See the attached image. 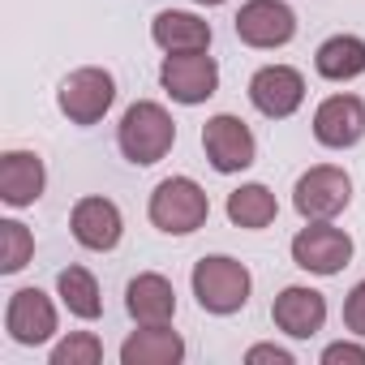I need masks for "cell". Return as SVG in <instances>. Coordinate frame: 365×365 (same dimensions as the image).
Masks as SVG:
<instances>
[{"mask_svg":"<svg viewBox=\"0 0 365 365\" xmlns=\"http://www.w3.org/2000/svg\"><path fill=\"white\" fill-rule=\"evenodd\" d=\"M322 365H365V348L361 344H331L322 348Z\"/></svg>","mask_w":365,"mask_h":365,"instance_id":"d4e9b609","label":"cell"},{"mask_svg":"<svg viewBox=\"0 0 365 365\" xmlns=\"http://www.w3.org/2000/svg\"><path fill=\"white\" fill-rule=\"evenodd\" d=\"M271 318H275V327H279L284 335H292V339H309V335H318L322 322H327V297H322L318 288L288 284V288L275 297Z\"/></svg>","mask_w":365,"mask_h":365,"instance_id":"5bb4252c","label":"cell"},{"mask_svg":"<svg viewBox=\"0 0 365 365\" xmlns=\"http://www.w3.org/2000/svg\"><path fill=\"white\" fill-rule=\"evenodd\" d=\"M125 309H129V318L138 327H163L176 314V288L155 271L133 275L129 288H125Z\"/></svg>","mask_w":365,"mask_h":365,"instance_id":"2e32d148","label":"cell"},{"mask_svg":"<svg viewBox=\"0 0 365 365\" xmlns=\"http://www.w3.org/2000/svg\"><path fill=\"white\" fill-rule=\"evenodd\" d=\"M150 39L163 52H207L211 48V22H202L198 14H185V9H163L150 22Z\"/></svg>","mask_w":365,"mask_h":365,"instance_id":"e0dca14e","label":"cell"},{"mask_svg":"<svg viewBox=\"0 0 365 365\" xmlns=\"http://www.w3.org/2000/svg\"><path fill=\"white\" fill-rule=\"evenodd\" d=\"M5 331L22 348L48 344L56 335V305H52V297L39 292V288H18L9 297V305H5Z\"/></svg>","mask_w":365,"mask_h":365,"instance_id":"30bf717a","label":"cell"},{"mask_svg":"<svg viewBox=\"0 0 365 365\" xmlns=\"http://www.w3.org/2000/svg\"><path fill=\"white\" fill-rule=\"evenodd\" d=\"M180 356H185V339L176 331H168V322L163 327H142L120 344L125 365H176Z\"/></svg>","mask_w":365,"mask_h":365,"instance_id":"ac0fdd59","label":"cell"},{"mask_svg":"<svg viewBox=\"0 0 365 365\" xmlns=\"http://www.w3.org/2000/svg\"><path fill=\"white\" fill-rule=\"evenodd\" d=\"M48 185V168L35 150H5L0 155V198L5 207H35Z\"/></svg>","mask_w":365,"mask_h":365,"instance_id":"9a60e30c","label":"cell"},{"mask_svg":"<svg viewBox=\"0 0 365 365\" xmlns=\"http://www.w3.org/2000/svg\"><path fill=\"white\" fill-rule=\"evenodd\" d=\"M112 103H116V78L99 65L73 69L56 86V108L69 116V125H99Z\"/></svg>","mask_w":365,"mask_h":365,"instance_id":"277c9868","label":"cell"},{"mask_svg":"<svg viewBox=\"0 0 365 365\" xmlns=\"http://www.w3.org/2000/svg\"><path fill=\"white\" fill-rule=\"evenodd\" d=\"M56 292H61L65 309H69L73 318H82V322H95V318L103 314L99 284H95V275H91L86 267H65V271L56 275Z\"/></svg>","mask_w":365,"mask_h":365,"instance_id":"44dd1931","label":"cell"},{"mask_svg":"<svg viewBox=\"0 0 365 365\" xmlns=\"http://www.w3.org/2000/svg\"><path fill=\"white\" fill-rule=\"evenodd\" d=\"M292 262L309 275H339L352 262V237L331 220H305V228L292 237Z\"/></svg>","mask_w":365,"mask_h":365,"instance_id":"5b68a950","label":"cell"},{"mask_svg":"<svg viewBox=\"0 0 365 365\" xmlns=\"http://www.w3.org/2000/svg\"><path fill=\"white\" fill-rule=\"evenodd\" d=\"M245 361H250V365H258V361H275V365H292V352H288V348H275V344H254V348L245 352Z\"/></svg>","mask_w":365,"mask_h":365,"instance_id":"484cf974","label":"cell"},{"mask_svg":"<svg viewBox=\"0 0 365 365\" xmlns=\"http://www.w3.org/2000/svg\"><path fill=\"white\" fill-rule=\"evenodd\" d=\"M275 215H279V202H275V194H271L267 185H258V180L228 194V220H232L237 228L258 232V228H271Z\"/></svg>","mask_w":365,"mask_h":365,"instance_id":"ffe728a7","label":"cell"},{"mask_svg":"<svg viewBox=\"0 0 365 365\" xmlns=\"http://www.w3.org/2000/svg\"><path fill=\"white\" fill-rule=\"evenodd\" d=\"M146 215L168 237H190V232H198L207 224L211 198H207V190L198 185L194 176H168V180H159V185H155Z\"/></svg>","mask_w":365,"mask_h":365,"instance_id":"3957f363","label":"cell"},{"mask_svg":"<svg viewBox=\"0 0 365 365\" xmlns=\"http://www.w3.org/2000/svg\"><path fill=\"white\" fill-rule=\"evenodd\" d=\"M202 150H207V159H211L215 172L232 176V172H245L254 163L258 142H254V133H250V125L241 116L220 112V116H211L202 125Z\"/></svg>","mask_w":365,"mask_h":365,"instance_id":"ba28073f","label":"cell"},{"mask_svg":"<svg viewBox=\"0 0 365 365\" xmlns=\"http://www.w3.org/2000/svg\"><path fill=\"white\" fill-rule=\"evenodd\" d=\"M190 284H194L198 305H202L207 314H220V318L245 309V305H250V292H254L250 267L237 262V258H228V254H207V258H198Z\"/></svg>","mask_w":365,"mask_h":365,"instance_id":"7a4b0ae2","label":"cell"},{"mask_svg":"<svg viewBox=\"0 0 365 365\" xmlns=\"http://www.w3.org/2000/svg\"><path fill=\"white\" fill-rule=\"evenodd\" d=\"M232 26H237V39L245 43V48H284V43H292V35H297V14L284 5V0H245L241 5V14L232 18Z\"/></svg>","mask_w":365,"mask_h":365,"instance_id":"9c48e42d","label":"cell"},{"mask_svg":"<svg viewBox=\"0 0 365 365\" xmlns=\"http://www.w3.org/2000/svg\"><path fill=\"white\" fill-rule=\"evenodd\" d=\"M194 5H207V9H215V5H224V0H194Z\"/></svg>","mask_w":365,"mask_h":365,"instance_id":"4316f807","label":"cell"},{"mask_svg":"<svg viewBox=\"0 0 365 365\" xmlns=\"http://www.w3.org/2000/svg\"><path fill=\"white\" fill-rule=\"evenodd\" d=\"M31 258H35V237H31V228L18 224V220H0V271H5V275H18Z\"/></svg>","mask_w":365,"mask_h":365,"instance_id":"7402d4cb","label":"cell"},{"mask_svg":"<svg viewBox=\"0 0 365 365\" xmlns=\"http://www.w3.org/2000/svg\"><path fill=\"white\" fill-rule=\"evenodd\" d=\"M172 142H176V120L168 116L163 103L138 99V103L125 108L120 129H116V146H120V155H125L129 163L150 168V163H159V159L172 150Z\"/></svg>","mask_w":365,"mask_h":365,"instance_id":"6da1fadb","label":"cell"},{"mask_svg":"<svg viewBox=\"0 0 365 365\" xmlns=\"http://www.w3.org/2000/svg\"><path fill=\"white\" fill-rule=\"evenodd\" d=\"M314 69L327 82H352L365 73V39L361 35H331L314 52Z\"/></svg>","mask_w":365,"mask_h":365,"instance_id":"d6986e66","label":"cell"},{"mask_svg":"<svg viewBox=\"0 0 365 365\" xmlns=\"http://www.w3.org/2000/svg\"><path fill=\"white\" fill-rule=\"evenodd\" d=\"M99 361H103V344L95 331H73L52 348V365H99Z\"/></svg>","mask_w":365,"mask_h":365,"instance_id":"603a6c76","label":"cell"},{"mask_svg":"<svg viewBox=\"0 0 365 365\" xmlns=\"http://www.w3.org/2000/svg\"><path fill=\"white\" fill-rule=\"evenodd\" d=\"M314 138L327 150H348L365 138V103L356 95H331L314 112Z\"/></svg>","mask_w":365,"mask_h":365,"instance_id":"4fadbf2b","label":"cell"},{"mask_svg":"<svg viewBox=\"0 0 365 365\" xmlns=\"http://www.w3.org/2000/svg\"><path fill=\"white\" fill-rule=\"evenodd\" d=\"M159 82L176 103H207L220 91V65L207 52H168L159 65Z\"/></svg>","mask_w":365,"mask_h":365,"instance_id":"8992f818","label":"cell"},{"mask_svg":"<svg viewBox=\"0 0 365 365\" xmlns=\"http://www.w3.org/2000/svg\"><path fill=\"white\" fill-rule=\"evenodd\" d=\"M344 327L365 339V279L352 284V292H348V301H344Z\"/></svg>","mask_w":365,"mask_h":365,"instance_id":"cb8c5ba5","label":"cell"},{"mask_svg":"<svg viewBox=\"0 0 365 365\" xmlns=\"http://www.w3.org/2000/svg\"><path fill=\"white\" fill-rule=\"evenodd\" d=\"M348 202H352V180L335 163L309 168L292 190V207H297L301 220H335Z\"/></svg>","mask_w":365,"mask_h":365,"instance_id":"52a82bcc","label":"cell"},{"mask_svg":"<svg viewBox=\"0 0 365 365\" xmlns=\"http://www.w3.org/2000/svg\"><path fill=\"white\" fill-rule=\"evenodd\" d=\"M250 103L271 120H288L305 103V78L292 65H262L250 78Z\"/></svg>","mask_w":365,"mask_h":365,"instance_id":"8fae6325","label":"cell"},{"mask_svg":"<svg viewBox=\"0 0 365 365\" xmlns=\"http://www.w3.org/2000/svg\"><path fill=\"white\" fill-rule=\"evenodd\" d=\"M69 228H73V241L91 254H108L120 245L125 237V220H120V207L112 198H78L73 202V215H69Z\"/></svg>","mask_w":365,"mask_h":365,"instance_id":"7c38bea8","label":"cell"}]
</instances>
